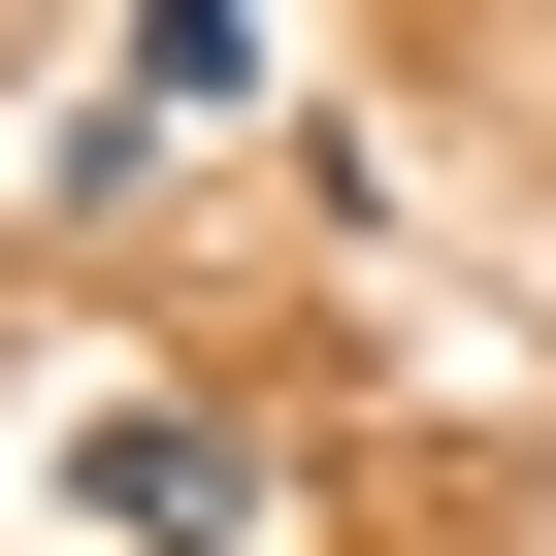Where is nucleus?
Segmentation results:
<instances>
[{"label":"nucleus","mask_w":556,"mask_h":556,"mask_svg":"<svg viewBox=\"0 0 556 556\" xmlns=\"http://www.w3.org/2000/svg\"><path fill=\"white\" fill-rule=\"evenodd\" d=\"M66 523H131V556H229V523H262V426H229V393H99V426H66Z\"/></svg>","instance_id":"f257e3e1"},{"label":"nucleus","mask_w":556,"mask_h":556,"mask_svg":"<svg viewBox=\"0 0 556 556\" xmlns=\"http://www.w3.org/2000/svg\"><path fill=\"white\" fill-rule=\"evenodd\" d=\"M131 131H197V99H262V0H131V66H99Z\"/></svg>","instance_id":"f03ea898"}]
</instances>
